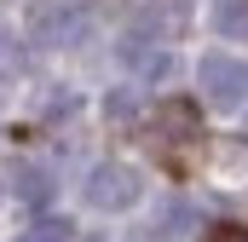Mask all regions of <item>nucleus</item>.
I'll use <instances>...</instances> for the list:
<instances>
[{"label": "nucleus", "instance_id": "1", "mask_svg": "<svg viewBox=\"0 0 248 242\" xmlns=\"http://www.w3.org/2000/svg\"><path fill=\"white\" fill-rule=\"evenodd\" d=\"M196 81L208 87V98H214L219 110H237V104H248V63L225 58V52L202 58V69H196Z\"/></svg>", "mask_w": 248, "mask_h": 242}, {"label": "nucleus", "instance_id": "2", "mask_svg": "<svg viewBox=\"0 0 248 242\" xmlns=\"http://www.w3.org/2000/svg\"><path fill=\"white\" fill-rule=\"evenodd\" d=\"M87 196H93V208H133L139 196H144V179L133 173V167H122V162H104L98 173H93V184H87Z\"/></svg>", "mask_w": 248, "mask_h": 242}, {"label": "nucleus", "instance_id": "3", "mask_svg": "<svg viewBox=\"0 0 248 242\" xmlns=\"http://www.w3.org/2000/svg\"><path fill=\"white\" fill-rule=\"evenodd\" d=\"M87 23H93V12H69V6H35V17H29V35L35 41H81L87 35Z\"/></svg>", "mask_w": 248, "mask_h": 242}, {"label": "nucleus", "instance_id": "4", "mask_svg": "<svg viewBox=\"0 0 248 242\" xmlns=\"http://www.w3.org/2000/svg\"><path fill=\"white\" fill-rule=\"evenodd\" d=\"M156 127H162V138H190L196 133V110L190 104H162L156 110Z\"/></svg>", "mask_w": 248, "mask_h": 242}, {"label": "nucleus", "instance_id": "5", "mask_svg": "<svg viewBox=\"0 0 248 242\" xmlns=\"http://www.w3.org/2000/svg\"><path fill=\"white\" fill-rule=\"evenodd\" d=\"M12 190L29 202V208H46V196H52V179L41 173V167H17V179H12Z\"/></svg>", "mask_w": 248, "mask_h": 242}, {"label": "nucleus", "instance_id": "6", "mask_svg": "<svg viewBox=\"0 0 248 242\" xmlns=\"http://www.w3.org/2000/svg\"><path fill=\"white\" fill-rule=\"evenodd\" d=\"M29 242H75V225H69V219H52V213H46V219L35 225V237H29Z\"/></svg>", "mask_w": 248, "mask_h": 242}, {"label": "nucleus", "instance_id": "7", "mask_svg": "<svg viewBox=\"0 0 248 242\" xmlns=\"http://www.w3.org/2000/svg\"><path fill=\"white\" fill-rule=\"evenodd\" d=\"M219 29H225V35H248V6L225 0V6H219Z\"/></svg>", "mask_w": 248, "mask_h": 242}, {"label": "nucleus", "instance_id": "8", "mask_svg": "<svg viewBox=\"0 0 248 242\" xmlns=\"http://www.w3.org/2000/svg\"><path fill=\"white\" fill-rule=\"evenodd\" d=\"M185 219H190V208H185V202H173V208L162 213V225H156V231H162V237H173V231H179Z\"/></svg>", "mask_w": 248, "mask_h": 242}, {"label": "nucleus", "instance_id": "9", "mask_svg": "<svg viewBox=\"0 0 248 242\" xmlns=\"http://www.w3.org/2000/svg\"><path fill=\"white\" fill-rule=\"evenodd\" d=\"M139 69H144V81H162V75H168L173 63H168V58H162V52H156V58H139Z\"/></svg>", "mask_w": 248, "mask_h": 242}, {"label": "nucleus", "instance_id": "10", "mask_svg": "<svg viewBox=\"0 0 248 242\" xmlns=\"http://www.w3.org/2000/svg\"><path fill=\"white\" fill-rule=\"evenodd\" d=\"M208 242H248V237H243V225H231V219H225V225H214V231H208Z\"/></svg>", "mask_w": 248, "mask_h": 242}, {"label": "nucleus", "instance_id": "11", "mask_svg": "<svg viewBox=\"0 0 248 242\" xmlns=\"http://www.w3.org/2000/svg\"><path fill=\"white\" fill-rule=\"evenodd\" d=\"M104 110H110V116H133V92H110Z\"/></svg>", "mask_w": 248, "mask_h": 242}]
</instances>
